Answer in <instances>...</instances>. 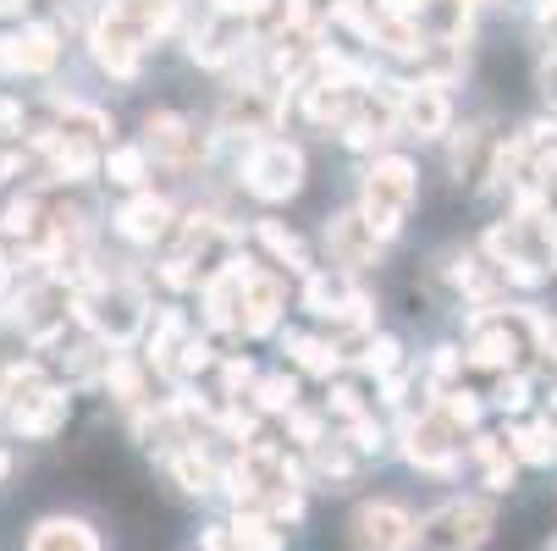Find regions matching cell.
<instances>
[{
    "mask_svg": "<svg viewBox=\"0 0 557 551\" xmlns=\"http://www.w3.org/2000/svg\"><path fill=\"white\" fill-rule=\"evenodd\" d=\"M221 491L232 508L249 513H271L287 529L304 524L309 513V480H304V458L293 447H282L271 430H260L255 441H244L226 463H221Z\"/></svg>",
    "mask_w": 557,
    "mask_h": 551,
    "instance_id": "6da1fadb",
    "label": "cell"
},
{
    "mask_svg": "<svg viewBox=\"0 0 557 551\" xmlns=\"http://www.w3.org/2000/svg\"><path fill=\"white\" fill-rule=\"evenodd\" d=\"M221 166L232 172V188L244 199H255L260 210H282V204H293L309 188V154L287 133H260L249 143L221 149Z\"/></svg>",
    "mask_w": 557,
    "mask_h": 551,
    "instance_id": "7a4b0ae2",
    "label": "cell"
},
{
    "mask_svg": "<svg viewBox=\"0 0 557 551\" xmlns=\"http://www.w3.org/2000/svg\"><path fill=\"white\" fill-rule=\"evenodd\" d=\"M149 314H154V287L144 265H106L77 292V326L106 348H138Z\"/></svg>",
    "mask_w": 557,
    "mask_h": 551,
    "instance_id": "3957f363",
    "label": "cell"
},
{
    "mask_svg": "<svg viewBox=\"0 0 557 551\" xmlns=\"http://www.w3.org/2000/svg\"><path fill=\"white\" fill-rule=\"evenodd\" d=\"M133 138L144 143L154 172H166V177L199 183V177H215L221 172V138L210 133V122H199L183 105H149L138 116V133Z\"/></svg>",
    "mask_w": 557,
    "mask_h": 551,
    "instance_id": "277c9868",
    "label": "cell"
},
{
    "mask_svg": "<svg viewBox=\"0 0 557 551\" xmlns=\"http://www.w3.org/2000/svg\"><path fill=\"white\" fill-rule=\"evenodd\" d=\"M354 210L364 215V226L392 249L409 231V215L420 210V166L404 149H381L370 161H359V193Z\"/></svg>",
    "mask_w": 557,
    "mask_h": 551,
    "instance_id": "5b68a950",
    "label": "cell"
},
{
    "mask_svg": "<svg viewBox=\"0 0 557 551\" xmlns=\"http://www.w3.org/2000/svg\"><path fill=\"white\" fill-rule=\"evenodd\" d=\"M66 39L72 34L50 12L0 28V84H55V72L66 66L72 50Z\"/></svg>",
    "mask_w": 557,
    "mask_h": 551,
    "instance_id": "8992f818",
    "label": "cell"
},
{
    "mask_svg": "<svg viewBox=\"0 0 557 551\" xmlns=\"http://www.w3.org/2000/svg\"><path fill=\"white\" fill-rule=\"evenodd\" d=\"M177 215H183V204L166 193V188H138V193H116V204H111V215H106V231L127 249V254H154L172 231H177Z\"/></svg>",
    "mask_w": 557,
    "mask_h": 551,
    "instance_id": "52a82bcc",
    "label": "cell"
},
{
    "mask_svg": "<svg viewBox=\"0 0 557 551\" xmlns=\"http://www.w3.org/2000/svg\"><path fill=\"white\" fill-rule=\"evenodd\" d=\"M497 529V508L486 497H447L425 518H414V551H481Z\"/></svg>",
    "mask_w": 557,
    "mask_h": 551,
    "instance_id": "ba28073f",
    "label": "cell"
},
{
    "mask_svg": "<svg viewBox=\"0 0 557 551\" xmlns=\"http://www.w3.org/2000/svg\"><path fill=\"white\" fill-rule=\"evenodd\" d=\"M397 452L409 458V468L420 475H453L458 458H463V430L442 414V409H409L397 419Z\"/></svg>",
    "mask_w": 557,
    "mask_h": 551,
    "instance_id": "9c48e42d",
    "label": "cell"
},
{
    "mask_svg": "<svg viewBox=\"0 0 557 551\" xmlns=\"http://www.w3.org/2000/svg\"><path fill=\"white\" fill-rule=\"evenodd\" d=\"M314 243H321V249H314V260L332 265V271H348V276H370V271L381 265V254H386V243L364 226V215H359L354 204L326 210L321 238H314Z\"/></svg>",
    "mask_w": 557,
    "mask_h": 551,
    "instance_id": "30bf717a",
    "label": "cell"
},
{
    "mask_svg": "<svg viewBox=\"0 0 557 551\" xmlns=\"http://www.w3.org/2000/svg\"><path fill=\"white\" fill-rule=\"evenodd\" d=\"M244 249L260 260V265H271V271H282L287 281H298L304 271H314L321 260H314V243L304 238V231L293 226V221H282V215H255V221H244Z\"/></svg>",
    "mask_w": 557,
    "mask_h": 551,
    "instance_id": "8fae6325",
    "label": "cell"
},
{
    "mask_svg": "<svg viewBox=\"0 0 557 551\" xmlns=\"http://www.w3.org/2000/svg\"><path fill=\"white\" fill-rule=\"evenodd\" d=\"M287 309H293V281L249 254V276H244V342L276 337L287 326Z\"/></svg>",
    "mask_w": 557,
    "mask_h": 551,
    "instance_id": "7c38bea8",
    "label": "cell"
},
{
    "mask_svg": "<svg viewBox=\"0 0 557 551\" xmlns=\"http://www.w3.org/2000/svg\"><path fill=\"white\" fill-rule=\"evenodd\" d=\"M453 133V95L425 77H397V138L442 143Z\"/></svg>",
    "mask_w": 557,
    "mask_h": 551,
    "instance_id": "4fadbf2b",
    "label": "cell"
},
{
    "mask_svg": "<svg viewBox=\"0 0 557 551\" xmlns=\"http://www.w3.org/2000/svg\"><path fill=\"white\" fill-rule=\"evenodd\" d=\"M359 551H414V513L397 497H364L348 518Z\"/></svg>",
    "mask_w": 557,
    "mask_h": 551,
    "instance_id": "5bb4252c",
    "label": "cell"
},
{
    "mask_svg": "<svg viewBox=\"0 0 557 551\" xmlns=\"http://www.w3.org/2000/svg\"><path fill=\"white\" fill-rule=\"evenodd\" d=\"M154 463H161V475L183 491V497H215L221 491V458L210 452V436H194V441H177L166 452H154Z\"/></svg>",
    "mask_w": 557,
    "mask_h": 551,
    "instance_id": "9a60e30c",
    "label": "cell"
},
{
    "mask_svg": "<svg viewBox=\"0 0 557 551\" xmlns=\"http://www.w3.org/2000/svg\"><path fill=\"white\" fill-rule=\"evenodd\" d=\"M276 348H282V364L298 375V380H332L343 375V359H337V342L321 331V326H282L276 331Z\"/></svg>",
    "mask_w": 557,
    "mask_h": 551,
    "instance_id": "2e32d148",
    "label": "cell"
},
{
    "mask_svg": "<svg viewBox=\"0 0 557 551\" xmlns=\"http://www.w3.org/2000/svg\"><path fill=\"white\" fill-rule=\"evenodd\" d=\"M364 458L337 436V425H332V436L321 441V447H309L304 452V480H309V491H354L359 480H364Z\"/></svg>",
    "mask_w": 557,
    "mask_h": 551,
    "instance_id": "e0dca14e",
    "label": "cell"
},
{
    "mask_svg": "<svg viewBox=\"0 0 557 551\" xmlns=\"http://www.w3.org/2000/svg\"><path fill=\"white\" fill-rule=\"evenodd\" d=\"M23 551H106V535L84 513H45L34 518Z\"/></svg>",
    "mask_w": 557,
    "mask_h": 551,
    "instance_id": "ac0fdd59",
    "label": "cell"
},
{
    "mask_svg": "<svg viewBox=\"0 0 557 551\" xmlns=\"http://www.w3.org/2000/svg\"><path fill=\"white\" fill-rule=\"evenodd\" d=\"M149 183H154V161L144 154L138 138H111V143L100 149V188H111V193H138V188H149Z\"/></svg>",
    "mask_w": 557,
    "mask_h": 551,
    "instance_id": "d6986e66",
    "label": "cell"
},
{
    "mask_svg": "<svg viewBox=\"0 0 557 551\" xmlns=\"http://www.w3.org/2000/svg\"><path fill=\"white\" fill-rule=\"evenodd\" d=\"M226 535H232V551H287V524L271 518V513H249V508H232L226 518Z\"/></svg>",
    "mask_w": 557,
    "mask_h": 551,
    "instance_id": "ffe728a7",
    "label": "cell"
},
{
    "mask_svg": "<svg viewBox=\"0 0 557 551\" xmlns=\"http://www.w3.org/2000/svg\"><path fill=\"white\" fill-rule=\"evenodd\" d=\"M293 403H304V380H298L287 364L255 375V386H249V409H255L260 419H282Z\"/></svg>",
    "mask_w": 557,
    "mask_h": 551,
    "instance_id": "44dd1931",
    "label": "cell"
},
{
    "mask_svg": "<svg viewBox=\"0 0 557 551\" xmlns=\"http://www.w3.org/2000/svg\"><path fill=\"white\" fill-rule=\"evenodd\" d=\"M469 463L481 468V486L486 491H508L513 486V475H519V463H513V452H508V436H469Z\"/></svg>",
    "mask_w": 557,
    "mask_h": 551,
    "instance_id": "7402d4cb",
    "label": "cell"
},
{
    "mask_svg": "<svg viewBox=\"0 0 557 551\" xmlns=\"http://www.w3.org/2000/svg\"><path fill=\"white\" fill-rule=\"evenodd\" d=\"M397 370H409V348H404V337H392V331H370V342H364V353H359V364H354V375H364V380H386V375H397Z\"/></svg>",
    "mask_w": 557,
    "mask_h": 551,
    "instance_id": "603a6c76",
    "label": "cell"
},
{
    "mask_svg": "<svg viewBox=\"0 0 557 551\" xmlns=\"http://www.w3.org/2000/svg\"><path fill=\"white\" fill-rule=\"evenodd\" d=\"M508 452H513V463L546 468L557 458V436L546 419H519V425H508Z\"/></svg>",
    "mask_w": 557,
    "mask_h": 551,
    "instance_id": "cb8c5ba5",
    "label": "cell"
},
{
    "mask_svg": "<svg viewBox=\"0 0 557 551\" xmlns=\"http://www.w3.org/2000/svg\"><path fill=\"white\" fill-rule=\"evenodd\" d=\"M276 425H282V436L293 441V452H298V458H304L309 447H321V441L332 436V419H326V409H309V403H293V409H287Z\"/></svg>",
    "mask_w": 557,
    "mask_h": 551,
    "instance_id": "d4e9b609",
    "label": "cell"
},
{
    "mask_svg": "<svg viewBox=\"0 0 557 551\" xmlns=\"http://www.w3.org/2000/svg\"><path fill=\"white\" fill-rule=\"evenodd\" d=\"M492 403H497L503 414H524V409H530V380H524L519 370L497 375V391H492Z\"/></svg>",
    "mask_w": 557,
    "mask_h": 551,
    "instance_id": "484cf974",
    "label": "cell"
},
{
    "mask_svg": "<svg viewBox=\"0 0 557 551\" xmlns=\"http://www.w3.org/2000/svg\"><path fill=\"white\" fill-rule=\"evenodd\" d=\"M524 321H530V348L546 353L557 364V314H541V309H524Z\"/></svg>",
    "mask_w": 557,
    "mask_h": 551,
    "instance_id": "4316f807",
    "label": "cell"
},
{
    "mask_svg": "<svg viewBox=\"0 0 557 551\" xmlns=\"http://www.w3.org/2000/svg\"><path fill=\"white\" fill-rule=\"evenodd\" d=\"M541 89H546V100L557 105V50L546 55V66H541Z\"/></svg>",
    "mask_w": 557,
    "mask_h": 551,
    "instance_id": "83f0119b",
    "label": "cell"
},
{
    "mask_svg": "<svg viewBox=\"0 0 557 551\" xmlns=\"http://www.w3.org/2000/svg\"><path fill=\"white\" fill-rule=\"evenodd\" d=\"M546 425H552V436H557V391L546 398Z\"/></svg>",
    "mask_w": 557,
    "mask_h": 551,
    "instance_id": "f1b7e54d",
    "label": "cell"
},
{
    "mask_svg": "<svg viewBox=\"0 0 557 551\" xmlns=\"http://www.w3.org/2000/svg\"><path fill=\"white\" fill-rule=\"evenodd\" d=\"M546 551H557V540H546Z\"/></svg>",
    "mask_w": 557,
    "mask_h": 551,
    "instance_id": "f546056e",
    "label": "cell"
},
{
    "mask_svg": "<svg viewBox=\"0 0 557 551\" xmlns=\"http://www.w3.org/2000/svg\"><path fill=\"white\" fill-rule=\"evenodd\" d=\"M0 95H7V89H0Z\"/></svg>",
    "mask_w": 557,
    "mask_h": 551,
    "instance_id": "4dcf8cb0",
    "label": "cell"
},
{
    "mask_svg": "<svg viewBox=\"0 0 557 551\" xmlns=\"http://www.w3.org/2000/svg\"><path fill=\"white\" fill-rule=\"evenodd\" d=\"M194 551H199V546H194Z\"/></svg>",
    "mask_w": 557,
    "mask_h": 551,
    "instance_id": "1f68e13d",
    "label": "cell"
}]
</instances>
